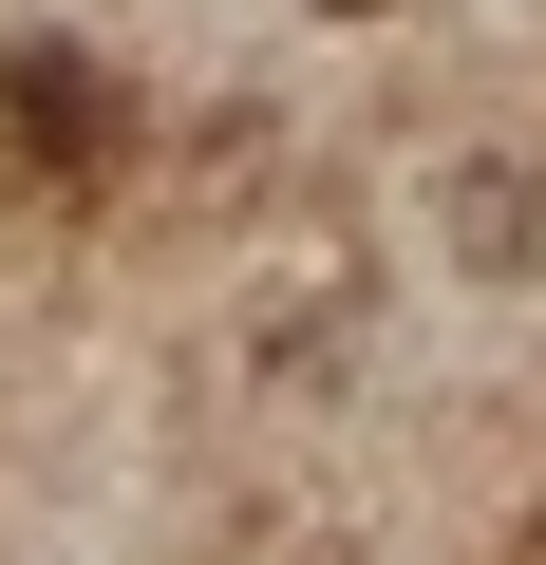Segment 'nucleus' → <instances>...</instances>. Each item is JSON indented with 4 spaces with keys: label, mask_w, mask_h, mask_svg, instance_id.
<instances>
[{
    "label": "nucleus",
    "mask_w": 546,
    "mask_h": 565,
    "mask_svg": "<svg viewBox=\"0 0 546 565\" xmlns=\"http://www.w3.org/2000/svg\"><path fill=\"white\" fill-rule=\"evenodd\" d=\"M114 170H132V95H114V57H76V39H0V189L76 207V189H114Z\"/></svg>",
    "instance_id": "obj_1"
},
{
    "label": "nucleus",
    "mask_w": 546,
    "mask_h": 565,
    "mask_svg": "<svg viewBox=\"0 0 546 565\" xmlns=\"http://www.w3.org/2000/svg\"><path fill=\"white\" fill-rule=\"evenodd\" d=\"M452 245H471V264H546V189H527V170H471V189H452Z\"/></svg>",
    "instance_id": "obj_2"
},
{
    "label": "nucleus",
    "mask_w": 546,
    "mask_h": 565,
    "mask_svg": "<svg viewBox=\"0 0 546 565\" xmlns=\"http://www.w3.org/2000/svg\"><path fill=\"white\" fill-rule=\"evenodd\" d=\"M321 20H396V0H321Z\"/></svg>",
    "instance_id": "obj_3"
}]
</instances>
